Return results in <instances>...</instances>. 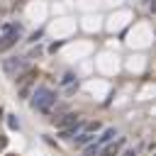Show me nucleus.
<instances>
[{"label":"nucleus","mask_w":156,"mask_h":156,"mask_svg":"<svg viewBox=\"0 0 156 156\" xmlns=\"http://www.w3.org/2000/svg\"><path fill=\"white\" fill-rule=\"evenodd\" d=\"M56 98H58L56 90H51V88H46V85H39V88H34L29 105H32V110H37V112H41V115H51V110H54V105H56Z\"/></svg>","instance_id":"nucleus-1"},{"label":"nucleus","mask_w":156,"mask_h":156,"mask_svg":"<svg viewBox=\"0 0 156 156\" xmlns=\"http://www.w3.org/2000/svg\"><path fill=\"white\" fill-rule=\"evenodd\" d=\"M20 39H22V24L17 22L0 24V51H10Z\"/></svg>","instance_id":"nucleus-2"},{"label":"nucleus","mask_w":156,"mask_h":156,"mask_svg":"<svg viewBox=\"0 0 156 156\" xmlns=\"http://www.w3.org/2000/svg\"><path fill=\"white\" fill-rule=\"evenodd\" d=\"M2 71L10 76V78H20L24 71H27V56H10L2 61Z\"/></svg>","instance_id":"nucleus-3"},{"label":"nucleus","mask_w":156,"mask_h":156,"mask_svg":"<svg viewBox=\"0 0 156 156\" xmlns=\"http://www.w3.org/2000/svg\"><path fill=\"white\" fill-rule=\"evenodd\" d=\"M115 136H117V129H115V127H110V129H105V132H102V134H100L98 139H93V141H90V144L85 146V151H83V156H98V151H100V149H102L105 144H110V141H112Z\"/></svg>","instance_id":"nucleus-4"},{"label":"nucleus","mask_w":156,"mask_h":156,"mask_svg":"<svg viewBox=\"0 0 156 156\" xmlns=\"http://www.w3.org/2000/svg\"><path fill=\"white\" fill-rule=\"evenodd\" d=\"M80 119V115H76V112H56L54 117H51V122L58 127V129H63V127H71V124H76Z\"/></svg>","instance_id":"nucleus-5"},{"label":"nucleus","mask_w":156,"mask_h":156,"mask_svg":"<svg viewBox=\"0 0 156 156\" xmlns=\"http://www.w3.org/2000/svg\"><path fill=\"white\" fill-rule=\"evenodd\" d=\"M122 144H124V136H119L117 141H110V144H105V146L98 151V156H119V149H122Z\"/></svg>","instance_id":"nucleus-6"},{"label":"nucleus","mask_w":156,"mask_h":156,"mask_svg":"<svg viewBox=\"0 0 156 156\" xmlns=\"http://www.w3.org/2000/svg\"><path fill=\"white\" fill-rule=\"evenodd\" d=\"M95 136L90 134V132H78L76 136H73V141H76V146H88L90 141H93Z\"/></svg>","instance_id":"nucleus-7"},{"label":"nucleus","mask_w":156,"mask_h":156,"mask_svg":"<svg viewBox=\"0 0 156 156\" xmlns=\"http://www.w3.org/2000/svg\"><path fill=\"white\" fill-rule=\"evenodd\" d=\"M73 80H76V76H73V73H66V76L61 78V85H71Z\"/></svg>","instance_id":"nucleus-8"},{"label":"nucleus","mask_w":156,"mask_h":156,"mask_svg":"<svg viewBox=\"0 0 156 156\" xmlns=\"http://www.w3.org/2000/svg\"><path fill=\"white\" fill-rule=\"evenodd\" d=\"M98 129H100V122H90L85 132H90V134H93V132H98Z\"/></svg>","instance_id":"nucleus-9"},{"label":"nucleus","mask_w":156,"mask_h":156,"mask_svg":"<svg viewBox=\"0 0 156 156\" xmlns=\"http://www.w3.org/2000/svg\"><path fill=\"white\" fill-rule=\"evenodd\" d=\"M7 124H10V129H17V119L10 115V119H7Z\"/></svg>","instance_id":"nucleus-10"},{"label":"nucleus","mask_w":156,"mask_h":156,"mask_svg":"<svg viewBox=\"0 0 156 156\" xmlns=\"http://www.w3.org/2000/svg\"><path fill=\"white\" fill-rule=\"evenodd\" d=\"M5 146H7V136H0V151H2Z\"/></svg>","instance_id":"nucleus-11"},{"label":"nucleus","mask_w":156,"mask_h":156,"mask_svg":"<svg viewBox=\"0 0 156 156\" xmlns=\"http://www.w3.org/2000/svg\"><path fill=\"white\" fill-rule=\"evenodd\" d=\"M122 156H134V149H124V151H122Z\"/></svg>","instance_id":"nucleus-12"}]
</instances>
